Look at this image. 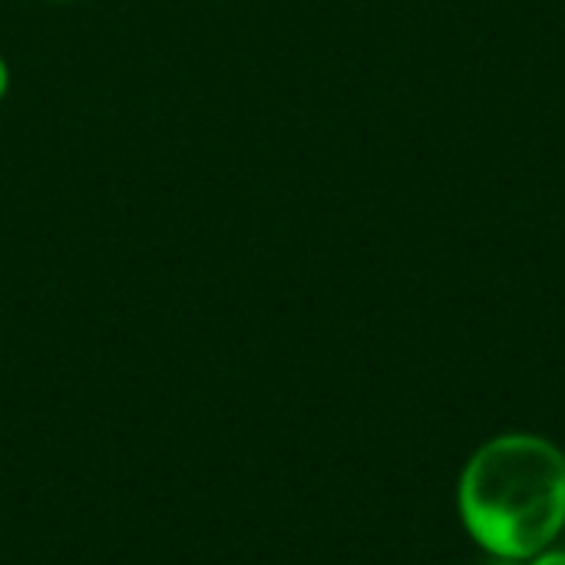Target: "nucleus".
Wrapping results in <instances>:
<instances>
[{"instance_id": "1", "label": "nucleus", "mask_w": 565, "mask_h": 565, "mask_svg": "<svg viewBox=\"0 0 565 565\" xmlns=\"http://www.w3.org/2000/svg\"><path fill=\"white\" fill-rule=\"evenodd\" d=\"M457 520L500 563H526L565 533V450L530 430L483 440L457 480Z\"/></svg>"}, {"instance_id": "2", "label": "nucleus", "mask_w": 565, "mask_h": 565, "mask_svg": "<svg viewBox=\"0 0 565 565\" xmlns=\"http://www.w3.org/2000/svg\"><path fill=\"white\" fill-rule=\"evenodd\" d=\"M523 565H565V550L563 546H550V550H543L540 556L526 559Z\"/></svg>"}, {"instance_id": "3", "label": "nucleus", "mask_w": 565, "mask_h": 565, "mask_svg": "<svg viewBox=\"0 0 565 565\" xmlns=\"http://www.w3.org/2000/svg\"><path fill=\"white\" fill-rule=\"evenodd\" d=\"M10 83H13V73H10L7 56L0 53V106H3V99H7V93H10Z\"/></svg>"}, {"instance_id": "4", "label": "nucleus", "mask_w": 565, "mask_h": 565, "mask_svg": "<svg viewBox=\"0 0 565 565\" xmlns=\"http://www.w3.org/2000/svg\"><path fill=\"white\" fill-rule=\"evenodd\" d=\"M40 3H53V7H70V3H79V0H40Z\"/></svg>"}]
</instances>
